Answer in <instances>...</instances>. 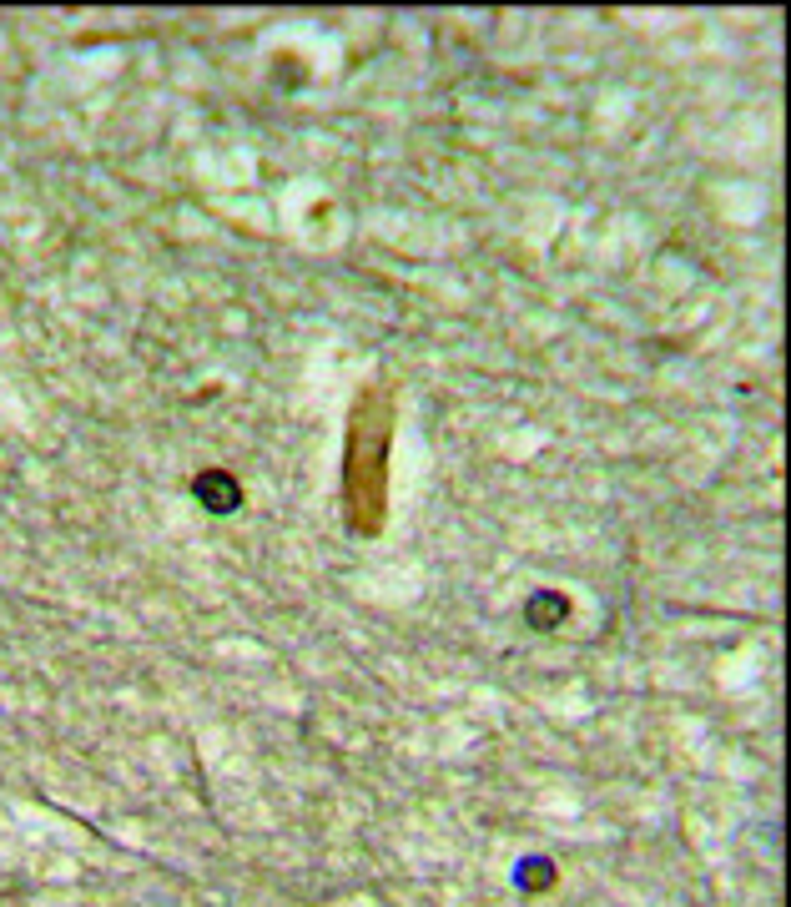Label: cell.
<instances>
[{
    "mask_svg": "<svg viewBox=\"0 0 791 907\" xmlns=\"http://www.w3.org/2000/svg\"><path fill=\"white\" fill-rule=\"evenodd\" d=\"M524 620H530L535 630H555V625L570 620V600L560 590H540V595H530V605H524Z\"/></svg>",
    "mask_w": 791,
    "mask_h": 907,
    "instance_id": "obj_2",
    "label": "cell"
},
{
    "mask_svg": "<svg viewBox=\"0 0 791 907\" xmlns=\"http://www.w3.org/2000/svg\"><path fill=\"white\" fill-rule=\"evenodd\" d=\"M197 499L212 509V514H232L237 504H242V489H237V479L232 474H222V469H207V474H197Z\"/></svg>",
    "mask_w": 791,
    "mask_h": 907,
    "instance_id": "obj_1",
    "label": "cell"
},
{
    "mask_svg": "<svg viewBox=\"0 0 791 907\" xmlns=\"http://www.w3.org/2000/svg\"><path fill=\"white\" fill-rule=\"evenodd\" d=\"M550 882H555V867H550L545 857L519 862V887H550Z\"/></svg>",
    "mask_w": 791,
    "mask_h": 907,
    "instance_id": "obj_3",
    "label": "cell"
}]
</instances>
